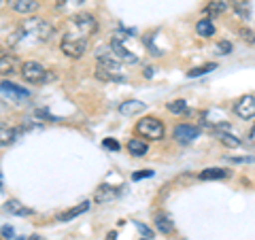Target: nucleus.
I'll use <instances>...</instances> for the list:
<instances>
[{
  "label": "nucleus",
  "instance_id": "f257e3e1",
  "mask_svg": "<svg viewBox=\"0 0 255 240\" xmlns=\"http://www.w3.org/2000/svg\"><path fill=\"white\" fill-rule=\"evenodd\" d=\"M96 79H100V81L122 83V81H126V70L117 58H113L111 53L100 51L98 53V68H96Z\"/></svg>",
  "mask_w": 255,
  "mask_h": 240
},
{
  "label": "nucleus",
  "instance_id": "f03ea898",
  "mask_svg": "<svg viewBox=\"0 0 255 240\" xmlns=\"http://www.w3.org/2000/svg\"><path fill=\"white\" fill-rule=\"evenodd\" d=\"M66 32L90 41V36H94L96 32H98V21H96V17L90 13H77L68 19V30Z\"/></svg>",
  "mask_w": 255,
  "mask_h": 240
},
{
  "label": "nucleus",
  "instance_id": "7ed1b4c3",
  "mask_svg": "<svg viewBox=\"0 0 255 240\" xmlns=\"http://www.w3.org/2000/svg\"><path fill=\"white\" fill-rule=\"evenodd\" d=\"M21 32L26 36H32L34 41L43 43V41H49V38L53 36V26L49 21H45L41 17H30L21 23Z\"/></svg>",
  "mask_w": 255,
  "mask_h": 240
},
{
  "label": "nucleus",
  "instance_id": "20e7f679",
  "mask_svg": "<svg viewBox=\"0 0 255 240\" xmlns=\"http://www.w3.org/2000/svg\"><path fill=\"white\" fill-rule=\"evenodd\" d=\"M87 43H90L87 38L75 36V34H70V32H64L60 47H62V51L66 53L68 58H81V55L85 53V49H87Z\"/></svg>",
  "mask_w": 255,
  "mask_h": 240
},
{
  "label": "nucleus",
  "instance_id": "39448f33",
  "mask_svg": "<svg viewBox=\"0 0 255 240\" xmlns=\"http://www.w3.org/2000/svg\"><path fill=\"white\" fill-rule=\"evenodd\" d=\"M136 132L147 140H162L164 138V123L155 117H145L136 123Z\"/></svg>",
  "mask_w": 255,
  "mask_h": 240
},
{
  "label": "nucleus",
  "instance_id": "423d86ee",
  "mask_svg": "<svg viewBox=\"0 0 255 240\" xmlns=\"http://www.w3.org/2000/svg\"><path fill=\"white\" fill-rule=\"evenodd\" d=\"M21 77L32 85H38V83H45V81H49V79H53L49 73H47V68L38 62H23L21 64Z\"/></svg>",
  "mask_w": 255,
  "mask_h": 240
},
{
  "label": "nucleus",
  "instance_id": "0eeeda50",
  "mask_svg": "<svg viewBox=\"0 0 255 240\" xmlns=\"http://www.w3.org/2000/svg\"><path fill=\"white\" fill-rule=\"evenodd\" d=\"M0 94L11 102H23V100L30 98V92L26 90V87H19V85L11 83V81H6V79L0 81Z\"/></svg>",
  "mask_w": 255,
  "mask_h": 240
},
{
  "label": "nucleus",
  "instance_id": "6e6552de",
  "mask_svg": "<svg viewBox=\"0 0 255 240\" xmlns=\"http://www.w3.org/2000/svg\"><path fill=\"white\" fill-rule=\"evenodd\" d=\"M198 136H200V130H198L196 125H189V123H181L172 130V138L181 142V145H189L191 140H196Z\"/></svg>",
  "mask_w": 255,
  "mask_h": 240
},
{
  "label": "nucleus",
  "instance_id": "1a4fd4ad",
  "mask_svg": "<svg viewBox=\"0 0 255 240\" xmlns=\"http://www.w3.org/2000/svg\"><path fill=\"white\" fill-rule=\"evenodd\" d=\"M111 51H115V58L119 62H128V64H136L138 62V55L132 53L124 45V41H117V38H111Z\"/></svg>",
  "mask_w": 255,
  "mask_h": 240
},
{
  "label": "nucleus",
  "instance_id": "9d476101",
  "mask_svg": "<svg viewBox=\"0 0 255 240\" xmlns=\"http://www.w3.org/2000/svg\"><path fill=\"white\" fill-rule=\"evenodd\" d=\"M119 194H122V187H113V185H100L98 189H96V194H94V202H98V204H109V202H113V200L119 198Z\"/></svg>",
  "mask_w": 255,
  "mask_h": 240
},
{
  "label": "nucleus",
  "instance_id": "9b49d317",
  "mask_svg": "<svg viewBox=\"0 0 255 240\" xmlns=\"http://www.w3.org/2000/svg\"><path fill=\"white\" fill-rule=\"evenodd\" d=\"M234 113L241 119H253L255 117V98L253 96H243L234 105Z\"/></svg>",
  "mask_w": 255,
  "mask_h": 240
},
{
  "label": "nucleus",
  "instance_id": "f8f14e48",
  "mask_svg": "<svg viewBox=\"0 0 255 240\" xmlns=\"http://www.w3.org/2000/svg\"><path fill=\"white\" fill-rule=\"evenodd\" d=\"M17 70V58L9 51H0V75L11 77Z\"/></svg>",
  "mask_w": 255,
  "mask_h": 240
},
{
  "label": "nucleus",
  "instance_id": "ddd939ff",
  "mask_svg": "<svg viewBox=\"0 0 255 240\" xmlns=\"http://www.w3.org/2000/svg\"><path fill=\"white\" fill-rule=\"evenodd\" d=\"M9 6L15 13H21V15H28V13H34L38 9V2L36 0H6Z\"/></svg>",
  "mask_w": 255,
  "mask_h": 240
},
{
  "label": "nucleus",
  "instance_id": "4468645a",
  "mask_svg": "<svg viewBox=\"0 0 255 240\" xmlns=\"http://www.w3.org/2000/svg\"><path fill=\"white\" fill-rule=\"evenodd\" d=\"M21 130H15V127L6 125V123H0V147H6V145H13L17 140Z\"/></svg>",
  "mask_w": 255,
  "mask_h": 240
},
{
  "label": "nucleus",
  "instance_id": "2eb2a0df",
  "mask_svg": "<svg viewBox=\"0 0 255 240\" xmlns=\"http://www.w3.org/2000/svg\"><path fill=\"white\" fill-rule=\"evenodd\" d=\"M198 177H200V181H219V179L232 177V172L226 170V168H206V170H202Z\"/></svg>",
  "mask_w": 255,
  "mask_h": 240
},
{
  "label": "nucleus",
  "instance_id": "dca6fc26",
  "mask_svg": "<svg viewBox=\"0 0 255 240\" xmlns=\"http://www.w3.org/2000/svg\"><path fill=\"white\" fill-rule=\"evenodd\" d=\"M142 111H145V102H140V100H126L124 105H119V113L126 115V117L138 115Z\"/></svg>",
  "mask_w": 255,
  "mask_h": 240
},
{
  "label": "nucleus",
  "instance_id": "f3484780",
  "mask_svg": "<svg viewBox=\"0 0 255 240\" xmlns=\"http://www.w3.org/2000/svg\"><path fill=\"white\" fill-rule=\"evenodd\" d=\"M155 228L162 232V234H172L174 232V221L168 213H157L155 215Z\"/></svg>",
  "mask_w": 255,
  "mask_h": 240
},
{
  "label": "nucleus",
  "instance_id": "a211bd4d",
  "mask_svg": "<svg viewBox=\"0 0 255 240\" xmlns=\"http://www.w3.org/2000/svg\"><path fill=\"white\" fill-rule=\"evenodd\" d=\"M128 151L134 155V157H145L147 151H149V145L142 138H132L128 142Z\"/></svg>",
  "mask_w": 255,
  "mask_h": 240
},
{
  "label": "nucleus",
  "instance_id": "6ab92c4d",
  "mask_svg": "<svg viewBox=\"0 0 255 240\" xmlns=\"http://www.w3.org/2000/svg\"><path fill=\"white\" fill-rule=\"evenodd\" d=\"M87 209H90V202H81L79 206H75V209H68V211L60 213V215H58V221H70V219L79 217V215H83Z\"/></svg>",
  "mask_w": 255,
  "mask_h": 240
},
{
  "label": "nucleus",
  "instance_id": "aec40b11",
  "mask_svg": "<svg viewBox=\"0 0 255 240\" xmlns=\"http://www.w3.org/2000/svg\"><path fill=\"white\" fill-rule=\"evenodd\" d=\"M232 9L241 19H251V2H247V0H236L232 2Z\"/></svg>",
  "mask_w": 255,
  "mask_h": 240
},
{
  "label": "nucleus",
  "instance_id": "412c9836",
  "mask_svg": "<svg viewBox=\"0 0 255 240\" xmlns=\"http://www.w3.org/2000/svg\"><path fill=\"white\" fill-rule=\"evenodd\" d=\"M4 209H6V213H11V215H21V217H23V215H30V213H32L30 209H26V206L19 202V200H9V202L4 204Z\"/></svg>",
  "mask_w": 255,
  "mask_h": 240
},
{
  "label": "nucleus",
  "instance_id": "4be33fe9",
  "mask_svg": "<svg viewBox=\"0 0 255 240\" xmlns=\"http://www.w3.org/2000/svg\"><path fill=\"white\" fill-rule=\"evenodd\" d=\"M196 32L200 36H204V38H211L213 34H215V26H213V21L211 19H200L196 23Z\"/></svg>",
  "mask_w": 255,
  "mask_h": 240
},
{
  "label": "nucleus",
  "instance_id": "5701e85b",
  "mask_svg": "<svg viewBox=\"0 0 255 240\" xmlns=\"http://www.w3.org/2000/svg\"><path fill=\"white\" fill-rule=\"evenodd\" d=\"M226 9H228V4H226V2H221V0H213V2L206 4L204 13H206V15H211V17L215 19V17H217V15H221V13L226 11Z\"/></svg>",
  "mask_w": 255,
  "mask_h": 240
},
{
  "label": "nucleus",
  "instance_id": "b1692460",
  "mask_svg": "<svg viewBox=\"0 0 255 240\" xmlns=\"http://www.w3.org/2000/svg\"><path fill=\"white\" fill-rule=\"evenodd\" d=\"M166 109H168L170 113H174V115H185V113H189L185 100H172V102L166 105Z\"/></svg>",
  "mask_w": 255,
  "mask_h": 240
},
{
  "label": "nucleus",
  "instance_id": "393cba45",
  "mask_svg": "<svg viewBox=\"0 0 255 240\" xmlns=\"http://www.w3.org/2000/svg\"><path fill=\"white\" fill-rule=\"evenodd\" d=\"M217 68V64H204V66H198V68H191V70H187V77L189 79H194V77H202V75H206V73H211V70H215Z\"/></svg>",
  "mask_w": 255,
  "mask_h": 240
},
{
  "label": "nucleus",
  "instance_id": "a878e982",
  "mask_svg": "<svg viewBox=\"0 0 255 240\" xmlns=\"http://www.w3.org/2000/svg\"><path fill=\"white\" fill-rule=\"evenodd\" d=\"M217 136H219V140L223 142V145H226V147H230V149H236V147H241V140H238L236 136H232L230 132H219Z\"/></svg>",
  "mask_w": 255,
  "mask_h": 240
},
{
  "label": "nucleus",
  "instance_id": "bb28decb",
  "mask_svg": "<svg viewBox=\"0 0 255 240\" xmlns=\"http://www.w3.org/2000/svg\"><path fill=\"white\" fill-rule=\"evenodd\" d=\"M83 0H58L55 2V9L58 11H66V9H73V6H79Z\"/></svg>",
  "mask_w": 255,
  "mask_h": 240
},
{
  "label": "nucleus",
  "instance_id": "cd10ccee",
  "mask_svg": "<svg viewBox=\"0 0 255 240\" xmlns=\"http://www.w3.org/2000/svg\"><path fill=\"white\" fill-rule=\"evenodd\" d=\"M153 177V170H138L132 174V181H140V179H151Z\"/></svg>",
  "mask_w": 255,
  "mask_h": 240
},
{
  "label": "nucleus",
  "instance_id": "c85d7f7f",
  "mask_svg": "<svg viewBox=\"0 0 255 240\" xmlns=\"http://www.w3.org/2000/svg\"><path fill=\"white\" fill-rule=\"evenodd\" d=\"M0 234H2V238H6V240H13L15 238V232H13L11 226H4L2 230H0Z\"/></svg>",
  "mask_w": 255,
  "mask_h": 240
},
{
  "label": "nucleus",
  "instance_id": "c756f323",
  "mask_svg": "<svg viewBox=\"0 0 255 240\" xmlns=\"http://www.w3.org/2000/svg\"><path fill=\"white\" fill-rule=\"evenodd\" d=\"M107 149H113V151H119V142L115 138H105V142H102Z\"/></svg>",
  "mask_w": 255,
  "mask_h": 240
},
{
  "label": "nucleus",
  "instance_id": "7c9ffc66",
  "mask_svg": "<svg viewBox=\"0 0 255 240\" xmlns=\"http://www.w3.org/2000/svg\"><path fill=\"white\" fill-rule=\"evenodd\" d=\"M219 51H221V55H228L230 51H232V43L221 41V43H219Z\"/></svg>",
  "mask_w": 255,
  "mask_h": 240
},
{
  "label": "nucleus",
  "instance_id": "2f4dec72",
  "mask_svg": "<svg viewBox=\"0 0 255 240\" xmlns=\"http://www.w3.org/2000/svg\"><path fill=\"white\" fill-rule=\"evenodd\" d=\"M228 162H234V164H245V162H255V157H230V155H228Z\"/></svg>",
  "mask_w": 255,
  "mask_h": 240
},
{
  "label": "nucleus",
  "instance_id": "473e14b6",
  "mask_svg": "<svg viewBox=\"0 0 255 240\" xmlns=\"http://www.w3.org/2000/svg\"><path fill=\"white\" fill-rule=\"evenodd\" d=\"M136 228H138V232H140L142 236H147V238L151 240V230H149L147 226H142V223H136Z\"/></svg>",
  "mask_w": 255,
  "mask_h": 240
},
{
  "label": "nucleus",
  "instance_id": "72a5a7b5",
  "mask_svg": "<svg viewBox=\"0 0 255 240\" xmlns=\"http://www.w3.org/2000/svg\"><path fill=\"white\" fill-rule=\"evenodd\" d=\"M153 70H155V68H151V66H147V68H145V73H142V75H145L147 79H151V77H153Z\"/></svg>",
  "mask_w": 255,
  "mask_h": 240
},
{
  "label": "nucleus",
  "instance_id": "f704fd0d",
  "mask_svg": "<svg viewBox=\"0 0 255 240\" xmlns=\"http://www.w3.org/2000/svg\"><path fill=\"white\" fill-rule=\"evenodd\" d=\"M107 240H117V232H111V234L107 236Z\"/></svg>",
  "mask_w": 255,
  "mask_h": 240
},
{
  "label": "nucleus",
  "instance_id": "c9c22d12",
  "mask_svg": "<svg viewBox=\"0 0 255 240\" xmlns=\"http://www.w3.org/2000/svg\"><path fill=\"white\" fill-rule=\"evenodd\" d=\"M28 240H41V236H30Z\"/></svg>",
  "mask_w": 255,
  "mask_h": 240
},
{
  "label": "nucleus",
  "instance_id": "e433bc0d",
  "mask_svg": "<svg viewBox=\"0 0 255 240\" xmlns=\"http://www.w3.org/2000/svg\"><path fill=\"white\" fill-rule=\"evenodd\" d=\"M13 240H26V238H21V236H17V238H13Z\"/></svg>",
  "mask_w": 255,
  "mask_h": 240
},
{
  "label": "nucleus",
  "instance_id": "4c0bfd02",
  "mask_svg": "<svg viewBox=\"0 0 255 240\" xmlns=\"http://www.w3.org/2000/svg\"><path fill=\"white\" fill-rule=\"evenodd\" d=\"M2 2H6V0H0V4H2Z\"/></svg>",
  "mask_w": 255,
  "mask_h": 240
}]
</instances>
